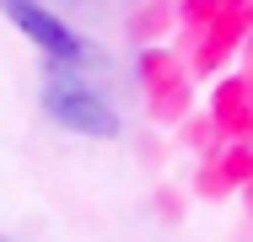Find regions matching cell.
Wrapping results in <instances>:
<instances>
[{"label":"cell","instance_id":"obj_1","mask_svg":"<svg viewBox=\"0 0 253 242\" xmlns=\"http://www.w3.org/2000/svg\"><path fill=\"white\" fill-rule=\"evenodd\" d=\"M43 108H49L54 124H65V129H76V135H119V119H113V108L102 102L81 76H70V70H49V81H43Z\"/></svg>","mask_w":253,"mask_h":242},{"label":"cell","instance_id":"obj_2","mask_svg":"<svg viewBox=\"0 0 253 242\" xmlns=\"http://www.w3.org/2000/svg\"><path fill=\"white\" fill-rule=\"evenodd\" d=\"M0 5H5V16H11V22H16V27H22V33H27L38 48H43L49 59H59V65H76V59L86 54V48H81V38H76V33H70V27H65L54 11H43L38 0H0Z\"/></svg>","mask_w":253,"mask_h":242}]
</instances>
